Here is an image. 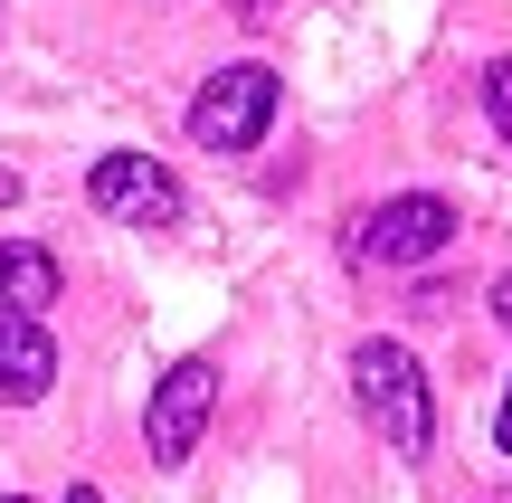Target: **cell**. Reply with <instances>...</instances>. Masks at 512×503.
<instances>
[{
	"label": "cell",
	"mask_w": 512,
	"mask_h": 503,
	"mask_svg": "<svg viewBox=\"0 0 512 503\" xmlns=\"http://www.w3.org/2000/svg\"><path fill=\"white\" fill-rule=\"evenodd\" d=\"M351 390H361V418L399 456H427V437H437V390H427V371L408 361V342H361V352H351Z\"/></svg>",
	"instance_id": "6da1fadb"
},
{
	"label": "cell",
	"mask_w": 512,
	"mask_h": 503,
	"mask_svg": "<svg viewBox=\"0 0 512 503\" xmlns=\"http://www.w3.org/2000/svg\"><path fill=\"white\" fill-rule=\"evenodd\" d=\"M266 124H275V67H256V57L219 67L200 86V105H190V143L200 152H247Z\"/></svg>",
	"instance_id": "3957f363"
},
{
	"label": "cell",
	"mask_w": 512,
	"mask_h": 503,
	"mask_svg": "<svg viewBox=\"0 0 512 503\" xmlns=\"http://www.w3.org/2000/svg\"><path fill=\"white\" fill-rule=\"evenodd\" d=\"M67 503H105V494H95V485H76V494H67Z\"/></svg>",
	"instance_id": "8fae6325"
},
{
	"label": "cell",
	"mask_w": 512,
	"mask_h": 503,
	"mask_svg": "<svg viewBox=\"0 0 512 503\" xmlns=\"http://www.w3.org/2000/svg\"><path fill=\"white\" fill-rule=\"evenodd\" d=\"M494 323H503V333H512V276L494 285Z\"/></svg>",
	"instance_id": "30bf717a"
},
{
	"label": "cell",
	"mask_w": 512,
	"mask_h": 503,
	"mask_svg": "<svg viewBox=\"0 0 512 503\" xmlns=\"http://www.w3.org/2000/svg\"><path fill=\"white\" fill-rule=\"evenodd\" d=\"M456 247V209L437 200V190H399V200H380L361 228H351V257L361 266H427Z\"/></svg>",
	"instance_id": "7a4b0ae2"
},
{
	"label": "cell",
	"mask_w": 512,
	"mask_h": 503,
	"mask_svg": "<svg viewBox=\"0 0 512 503\" xmlns=\"http://www.w3.org/2000/svg\"><path fill=\"white\" fill-rule=\"evenodd\" d=\"M48 390H57V342H48V323L0 314V399L29 409V399H48Z\"/></svg>",
	"instance_id": "8992f818"
},
{
	"label": "cell",
	"mask_w": 512,
	"mask_h": 503,
	"mask_svg": "<svg viewBox=\"0 0 512 503\" xmlns=\"http://www.w3.org/2000/svg\"><path fill=\"white\" fill-rule=\"evenodd\" d=\"M48 304H57V257H48V247H0V314H48Z\"/></svg>",
	"instance_id": "52a82bcc"
},
{
	"label": "cell",
	"mask_w": 512,
	"mask_h": 503,
	"mask_svg": "<svg viewBox=\"0 0 512 503\" xmlns=\"http://www.w3.org/2000/svg\"><path fill=\"white\" fill-rule=\"evenodd\" d=\"M209 409H219V371H209V361H171L162 390H152V409H143V447H152V466H181V456L200 447Z\"/></svg>",
	"instance_id": "277c9868"
},
{
	"label": "cell",
	"mask_w": 512,
	"mask_h": 503,
	"mask_svg": "<svg viewBox=\"0 0 512 503\" xmlns=\"http://www.w3.org/2000/svg\"><path fill=\"white\" fill-rule=\"evenodd\" d=\"M0 503H29V494H0Z\"/></svg>",
	"instance_id": "7c38bea8"
},
{
	"label": "cell",
	"mask_w": 512,
	"mask_h": 503,
	"mask_svg": "<svg viewBox=\"0 0 512 503\" xmlns=\"http://www.w3.org/2000/svg\"><path fill=\"white\" fill-rule=\"evenodd\" d=\"M494 447L512 456V390H503V409H494Z\"/></svg>",
	"instance_id": "9c48e42d"
},
{
	"label": "cell",
	"mask_w": 512,
	"mask_h": 503,
	"mask_svg": "<svg viewBox=\"0 0 512 503\" xmlns=\"http://www.w3.org/2000/svg\"><path fill=\"white\" fill-rule=\"evenodd\" d=\"M484 114H494V133L512 143V57H494V67H484Z\"/></svg>",
	"instance_id": "ba28073f"
},
{
	"label": "cell",
	"mask_w": 512,
	"mask_h": 503,
	"mask_svg": "<svg viewBox=\"0 0 512 503\" xmlns=\"http://www.w3.org/2000/svg\"><path fill=\"white\" fill-rule=\"evenodd\" d=\"M86 200L105 209V219H133V228H171L181 219V181H171L152 152H105V162L86 171Z\"/></svg>",
	"instance_id": "5b68a950"
},
{
	"label": "cell",
	"mask_w": 512,
	"mask_h": 503,
	"mask_svg": "<svg viewBox=\"0 0 512 503\" xmlns=\"http://www.w3.org/2000/svg\"><path fill=\"white\" fill-rule=\"evenodd\" d=\"M494 503H512V494H494Z\"/></svg>",
	"instance_id": "4fadbf2b"
}]
</instances>
